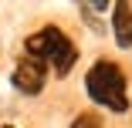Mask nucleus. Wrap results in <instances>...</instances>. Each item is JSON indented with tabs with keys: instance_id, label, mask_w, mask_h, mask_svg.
Wrapping results in <instances>:
<instances>
[{
	"instance_id": "1",
	"label": "nucleus",
	"mask_w": 132,
	"mask_h": 128,
	"mask_svg": "<svg viewBox=\"0 0 132 128\" xmlns=\"http://www.w3.org/2000/svg\"><path fill=\"white\" fill-rule=\"evenodd\" d=\"M27 54L37 57V61H51V67L58 74H68L75 67V61H78V47L58 27H44L41 34L27 37Z\"/></svg>"
},
{
	"instance_id": "2",
	"label": "nucleus",
	"mask_w": 132,
	"mask_h": 128,
	"mask_svg": "<svg viewBox=\"0 0 132 128\" xmlns=\"http://www.w3.org/2000/svg\"><path fill=\"white\" fill-rule=\"evenodd\" d=\"M85 88H88V94L98 101V105H105L109 111H125L129 108V101H125V74L112 61H98L88 71Z\"/></svg>"
},
{
	"instance_id": "3",
	"label": "nucleus",
	"mask_w": 132,
	"mask_h": 128,
	"mask_svg": "<svg viewBox=\"0 0 132 128\" xmlns=\"http://www.w3.org/2000/svg\"><path fill=\"white\" fill-rule=\"evenodd\" d=\"M10 81H14V88L24 91V94H37V91L44 88V61H37V57L27 54V57L14 67Z\"/></svg>"
},
{
	"instance_id": "4",
	"label": "nucleus",
	"mask_w": 132,
	"mask_h": 128,
	"mask_svg": "<svg viewBox=\"0 0 132 128\" xmlns=\"http://www.w3.org/2000/svg\"><path fill=\"white\" fill-rule=\"evenodd\" d=\"M115 41L119 47H132V4L115 7Z\"/></svg>"
},
{
	"instance_id": "5",
	"label": "nucleus",
	"mask_w": 132,
	"mask_h": 128,
	"mask_svg": "<svg viewBox=\"0 0 132 128\" xmlns=\"http://www.w3.org/2000/svg\"><path fill=\"white\" fill-rule=\"evenodd\" d=\"M71 128H105V125H102V118H98L95 111H85V115H78V118H75Z\"/></svg>"
},
{
	"instance_id": "6",
	"label": "nucleus",
	"mask_w": 132,
	"mask_h": 128,
	"mask_svg": "<svg viewBox=\"0 0 132 128\" xmlns=\"http://www.w3.org/2000/svg\"><path fill=\"white\" fill-rule=\"evenodd\" d=\"M7 128H10V125H7Z\"/></svg>"
}]
</instances>
